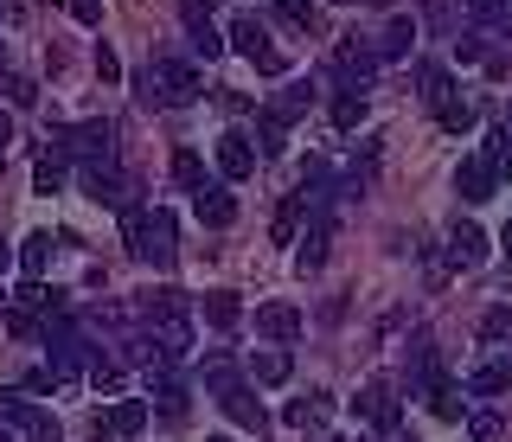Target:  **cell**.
I'll use <instances>...</instances> for the list:
<instances>
[{
	"instance_id": "cb8c5ba5",
	"label": "cell",
	"mask_w": 512,
	"mask_h": 442,
	"mask_svg": "<svg viewBox=\"0 0 512 442\" xmlns=\"http://www.w3.org/2000/svg\"><path fill=\"white\" fill-rule=\"evenodd\" d=\"M237 314H244V295H237V289H212V295H205V321H212L218 334L237 327Z\"/></svg>"
},
{
	"instance_id": "3957f363",
	"label": "cell",
	"mask_w": 512,
	"mask_h": 442,
	"mask_svg": "<svg viewBox=\"0 0 512 442\" xmlns=\"http://www.w3.org/2000/svg\"><path fill=\"white\" fill-rule=\"evenodd\" d=\"M45 359H52V378L58 385H71V378H84L96 359H90V340L77 334V327H52L45 334Z\"/></svg>"
},
{
	"instance_id": "11a10c76",
	"label": "cell",
	"mask_w": 512,
	"mask_h": 442,
	"mask_svg": "<svg viewBox=\"0 0 512 442\" xmlns=\"http://www.w3.org/2000/svg\"><path fill=\"white\" fill-rule=\"evenodd\" d=\"M506 33H512V13H506Z\"/></svg>"
},
{
	"instance_id": "d6986e66",
	"label": "cell",
	"mask_w": 512,
	"mask_h": 442,
	"mask_svg": "<svg viewBox=\"0 0 512 442\" xmlns=\"http://www.w3.org/2000/svg\"><path fill=\"white\" fill-rule=\"evenodd\" d=\"M493 186H500V180H493V167L480 161V154L455 167V193H461V199H474V205H480V199H493Z\"/></svg>"
},
{
	"instance_id": "5bb4252c",
	"label": "cell",
	"mask_w": 512,
	"mask_h": 442,
	"mask_svg": "<svg viewBox=\"0 0 512 442\" xmlns=\"http://www.w3.org/2000/svg\"><path fill=\"white\" fill-rule=\"evenodd\" d=\"M256 334H263V340H295L301 334V314L295 308H288V302H263V308H256Z\"/></svg>"
},
{
	"instance_id": "74e56055",
	"label": "cell",
	"mask_w": 512,
	"mask_h": 442,
	"mask_svg": "<svg viewBox=\"0 0 512 442\" xmlns=\"http://www.w3.org/2000/svg\"><path fill=\"white\" fill-rule=\"evenodd\" d=\"M468 436L474 442H493V436H500V417H493V410H474V417H468Z\"/></svg>"
},
{
	"instance_id": "603a6c76",
	"label": "cell",
	"mask_w": 512,
	"mask_h": 442,
	"mask_svg": "<svg viewBox=\"0 0 512 442\" xmlns=\"http://www.w3.org/2000/svg\"><path fill=\"white\" fill-rule=\"evenodd\" d=\"M288 148V116H276V109H256V154H282Z\"/></svg>"
},
{
	"instance_id": "6f0895ef",
	"label": "cell",
	"mask_w": 512,
	"mask_h": 442,
	"mask_svg": "<svg viewBox=\"0 0 512 442\" xmlns=\"http://www.w3.org/2000/svg\"><path fill=\"white\" fill-rule=\"evenodd\" d=\"M474 7H480V0H474Z\"/></svg>"
},
{
	"instance_id": "ac0fdd59",
	"label": "cell",
	"mask_w": 512,
	"mask_h": 442,
	"mask_svg": "<svg viewBox=\"0 0 512 442\" xmlns=\"http://www.w3.org/2000/svg\"><path fill=\"white\" fill-rule=\"evenodd\" d=\"M52 250H58L52 231H32V238L20 244V276L26 282H45V270H52Z\"/></svg>"
},
{
	"instance_id": "8992f818",
	"label": "cell",
	"mask_w": 512,
	"mask_h": 442,
	"mask_svg": "<svg viewBox=\"0 0 512 442\" xmlns=\"http://www.w3.org/2000/svg\"><path fill=\"white\" fill-rule=\"evenodd\" d=\"M135 173H128V167H116V161H96V167H84V193L96 199V205H122V212H128V205H135Z\"/></svg>"
},
{
	"instance_id": "b9f144b4",
	"label": "cell",
	"mask_w": 512,
	"mask_h": 442,
	"mask_svg": "<svg viewBox=\"0 0 512 442\" xmlns=\"http://www.w3.org/2000/svg\"><path fill=\"white\" fill-rule=\"evenodd\" d=\"M71 20L77 26H103V0H71Z\"/></svg>"
},
{
	"instance_id": "6da1fadb",
	"label": "cell",
	"mask_w": 512,
	"mask_h": 442,
	"mask_svg": "<svg viewBox=\"0 0 512 442\" xmlns=\"http://www.w3.org/2000/svg\"><path fill=\"white\" fill-rule=\"evenodd\" d=\"M199 71L186 65V58H154L148 71H141V84H135V97L148 103V109H186V103H199Z\"/></svg>"
},
{
	"instance_id": "7a4b0ae2",
	"label": "cell",
	"mask_w": 512,
	"mask_h": 442,
	"mask_svg": "<svg viewBox=\"0 0 512 442\" xmlns=\"http://www.w3.org/2000/svg\"><path fill=\"white\" fill-rule=\"evenodd\" d=\"M122 238H128V257L135 263H173V212L167 205H128L122 212Z\"/></svg>"
},
{
	"instance_id": "83f0119b",
	"label": "cell",
	"mask_w": 512,
	"mask_h": 442,
	"mask_svg": "<svg viewBox=\"0 0 512 442\" xmlns=\"http://www.w3.org/2000/svg\"><path fill=\"white\" fill-rule=\"evenodd\" d=\"M13 295H20V308H45V314H64V308H71V302H64V289H45V282H20Z\"/></svg>"
},
{
	"instance_id": "7bdbcfd3",
	"label": "cell",
	"mask_w": 512,
	"mask_h": 442,
	"mask_svg": "<svg viewBox=\"0 0 512 442\" xmlns=\"http://www.w3.org/2000/svg\"><path fill=\"white\" fill-rule=\"evenodd\" d=\"M52 385H58V378H52V366H45V372H26V378H20V391H26V398H45Z\"/></svg>"
},
{
	"instance_id": "f6af8a7d",
	"label": "cell",
	"mask_w": 512,
	"mask_h": 442,
	"mask_svg": "<svg viewBox=\"0 0 512 442\" xmlns=\"http://www.w3.org/2000/svg\"><path fill=\"white\" fill-rule=\"evenodd\" d=\"M26 442H58V423H45V430H32Z\"/></svg>"
},
{
	"instance_id": "f35d334b",
	"label": "cell",
	"mask_w": 512,
	"mask_h": 442,
	"mask_svg": "<svg viewBox=\"0 0 512 442\" xmlns=\"http://www.w3.org/2000/svg\"><path fill=\"white\" fill-rule=\"evenodd\" d=\"M212 7L218 0H180V20L186 26H212Z\"/></svg>"
},
{
	"instance_id": "7dc6e473",
	"label": "cell",
	"mask_w": 512,
	"mask_h": 442,
	"mask_svg": "<svg viewBox=\"0 0 512 442\" xmlns=\"http://www.w3.org/2000/svg\"><path fill=\"white\" fill-rule=\"evenodd\" d=\"M13 270V250H7V238H0V276H7Z\"/></svg>"
},
{
	"instance_id": "e0dca14e",
	"label": "cell",
	"mask_w": 512,
	"mask_h": 442,
	"mask_svg": "<svg viewBox=\"0 0 512 442\" xmlns=\"http://www.w3.org/2000/svg\"><path fill=\"white\" fill-rule=\"evenodd\" d=\"M308 212H314V199L295 186V193L276 205V225H269V231H276V244H295V238H301V218H308Z\"/></svg>"
},
{
	"instance_id": "44dd1931",
	"label": "cell",
	"mask_w": 512,
	"mask_h": 442,
	"mask_svg": "<svg viewBox=\"0 0 512 442\" xmlns=\"http://www.w3.org/2000/svg\"><path fill=\"white\" fill-rule=\"evenodd\" d=\"M64 180H71V161H64L58 148H45V154H39V167H32V193L52 199V193H64Z\"/></svg>"
},
{
	"instance_id": "f546056e",
	"label": "cell",
	"mask_w": 512,
	"mask_h": 442,
	"mask_svg": "<svg viewBox=\"0 0 512 442\" xmlns=\"http://www.w3.org/2000/svg\"><path fill=\"white\" fill-rule=\"evenodd\" d=\"M250 378H256V385H288V353H256Z\"/></svg>"
},
{
	"instance_id": "5b68a950",
	"label": "cell",
	"mask_w": 512,
	"mask_h": 442,
	"mask_svg": "<svg viewBox=\"0 0 512 442\" xmlns=\"http://www.w3.org/2000/svg\"><path fill=\"white\" fill-rule=\"evenodd\" d=\"M52 148L64 154V161H84V167H96V161H116V129H109V122H77V129H64Z\"/></svg>"
},
{
	"instance_id": "816d5d0a",
	"label": "cell",
	"mask_w": 512,
	"mask_h": 442,
	"mask_svg": "<svg viewBox=\"0 0 512 442\" xmlns=\"http://www.w3.org/2000/svg\"><path fill=\"white\" fill-rule=\"evenodd\" d=\"M212 442H237V436H212Z\"/></svg>"
},
{
	"instance_id": "4dcf8cb0",
	"label": "cell",
	"mask_w": 512,
	"mask_h": 442,
	"mask_svg": "<svg viewBox=\"0 0 512 442\" xmlns=\"http://www.w3.org/2000/svg\"><path fill=\"white\" fill-rule=\"evenodd\" d=\"M423 398H429V410H436L442 423H461V398H455V385H448V378H436Z\"/></svg>"
},
{
	"instance_id": "52a82bcc",
	"label": "cell",
	"mask_w": 512,
	"mask_h": 442,
	"mask_svg": "<svg viewBox=\"0 0 512 442\" xmlns=\"http://www.w3.org/2000/svg\"><path fill=\"white\" fill-rule=\"evenodd\" d=\"M231 52H244L263 77H282V71H288V58H282L276 45H269V33H263V20H237V26H231Z\"/></svg>"
},
{
	"instance_id": "60d3db41",
	"label": "cell",
	"mask_w": 512,
	"mask_h": 442,
	"mask_svg": "<svg viewBox=\"0 0 512 442\" xmlns=\"http://www.w3.org/2000/svg\"><path fill=\"white\" fill-rule=\"evenodd\" d=\"M96 77H103V84H116V77H122V58L109 52V45H96Z\"/></svg>"
},
{
	"instance_id": "ffe728a7",
	"label": "cell",
	"mask_w": 512,
	"mask_h": 442,
	"mask_svg": "<svg viewBox=\"0 0 512 442\" xmlns=\"http://www.w3.org/2000/svg\"><path fill=\"white\" fill-rule=\"evenodd\" d=\"M468 391H474V398H500V391H512V359H487V366H474Z\"/></svg>"
},
{
	"instance_id": "4316f807",
	"label": "cell",
	"mask_w": 512,
	"mask_h": 442,
	"mask_svg": "<svg viewBox=\"0 0 512 442\" xmlns=\"http://www.w3.org/2000/svg\"><path fill=\"white\" fill-rule=\"evenodd\" d=\"M314 97H320L314 84H288L282 97H269V109H276V116H288V122H295V116H308V109H314Z\"/></svg>"
},
{
	"instance_id": "f5cc1de1",
	"label": "cell",
	"mask_w": 512,
	"mask_h": 442,
	"mask_svg": "<svg viewBox=\"0 0 512 442\" xmlns=\"http://www.w3.org/2000/svg\"><path fill=\"white\" fill-rule=\"evenodd\" d=\"M333 7H352V0H333Z\"/></svg>"
},
{
	"instance_id": "d4e9b609",
	"label": "cell",
	"mask_w": 512,
	"mask_h": 442,
	"mask_svg": "<svg viewBox=\"0 0 512 442\" xmlns=\"http://www.w3.org/2000/svg\"><path fill=\"white\" fill-rule=\"evenodd\" d=\"M410 45H416V26H410V20H391V26L378 33V45H372V52H378V65H384V58H404Z\"/></svg>"
},
{
	"instance_id": "d590c367",
	"label": "cell",
	"mask_w": 512,
	"mask_h": 442,
	"mask_svg": "<svg viewBox=\"0 0 512 442\" xmlns=\"http://www.w3.org/2000/svg\"><path fill=\"white\" fill-rule=\"evenodd\" d=\"M512 334V308H487L480 314V340H506Z\"/></svg>"
},
{
	"instance_id": "4fadbf2b",
	"label": "cell",
	"mask_w": 512,
	"mask_h": 442,
	"mask_svg": "<svg viewBox=\"0 0 512 442\" xmlns=\"http://www.w3.org/2000/svg\"><path fill=\"white\" fill-rule=\"evenodd\" d=\"M192 212H199V225H212V231H224L237 218V199L224 193V186H199V193H192Z\"/></svg>"
},
{
	"instance_id": "ab89813d",
	"label": "cell",
	"mask_w": 512,
	"mask_h": 442,
	"mask_svg": "<svg viewBox=\"0 0 512 442\" xmlns=\"http://www.w3.org/2000/svg\"><path fill=\"white\" fill-rule=\"evenodd\" d=\"M7 334H13V340H39V321H32L26 308H13V314H7Z\"/></svg>"
},
{
	"instance_id": "681fc988",
	"label": "cell",
	"mask_w": 512,
	"mask_h": 442,
	"mask_svg": "<svg viewBox=\"0 0 512 442\" xmlns=\"http://www.w3.org/2000/svg\"><path fill=\"white\" fill-rule=\"evenodd\" d=\"M506 135H512V103H506Z\"/></svg>"
},
{
	"instance_id": "9a60e30c",
	"label": "cell",
	"mask_w": 512,
	"mask_h": 442,
	"mask_svg": "<svg viewBox=\"0 0 512 442\" xmlns=\"http://www.w3.org/2000/svg\"><path fill=\"white\" fill-rule=\"evenodd\" d=\"M45 423H52V417H39V410H32L26 398H20V391H0V430H20V436H32V430H45Z\"/></svg>"
},
{
	"instance_id": "e575fe53",
	"label": "cell",
	"mask_w": 512,
	"mask_h": 442,
	"mask_svg": "<svg viewBox=\"0 0 512 442\" xmlns=\"http://www.w3.org/2000/svg\"><path fill=\"white\" fill-rule=\"evenodd\" d=\"M282 417L295 423V430H308V423H320V417H327V398H295V404L282 410Z\"/></svg>"
},
{
	"instance_id": "9c48e42d",
	"label": "cell",
	"mask_w": 512,
	"mask_h": 442,
	"mask_svg": "<svg viewBox=\"0 0 512 442\" xmlns=\"http://www.w3.org/2000/svg\"><path fill=\"white\" fill-rule=\"evenodd\" d=\"M218 404H224V417H231L237 430H250V436H263V430H269V410H263V398H250L244 378H237V385H224V391H218Z\"/></svg>"
},
{
	"instance_id": "30bf717a",
	"label": "cell",
	"mask_w": 512,
	"mask_h": 442,
	"mask_svg": "<svg viewBox=\"0 0 512 442\" xmlns=\"http://www.w3.org/2000/svg\"><path fill=\"white\" fill-rule=\"evenodd\" d=\"M218 173H224V180H250V173H256V141L250 135H218Z\"/></svg>"
},
{
	"instance_id": "ee69618b",
	"label": "cell",
	"mask_w": 512,
	"mask_h": 442,
	"mask_svg": "<svg viewBox=\"0 0 512 442\" xmlns=\"http://www.w3.org/2000/svg\"><path fill=\"white\" fill-rule=\"evenodd\" d=\"M0 84H7V97H13V103H20V109H26L32 97H39V90H32V77H0Z\"/></svg>"
},
{
	"instance_id": "7c38bea8",
	"label": "cell",
	"mask_w": 512,
	"mask_h": 442,
	"mask_svg": "<svg viewBox=\"0 0 512 442\" xmlns=\"http://www.w3.org/2000/svg\"><path fill=\"white\" fill-rule=\"evenodd\" d=\"M327 238H333V212L314 199V231H308V244L295 250V270H301V276H314L320 263H327Z\"/></svg>"
},
{
	"instance_id": "9f6ffc18",
	"label": "cell",
	"mask_w": 512,
	"mask_h": 442,
	"mask_svg": "<svg viewBox=\"0 0 512 442\" xmlns=\"http://www.w3.org/2000/svg\"><path fill=\"white\" fill-rule=\"evenodd\" d=\"M0 442H13V436H7V430H0Z\"/></svg>"
},
{
	"instance_id": "8fae6325",
	"label": "cell",
	"mask_w": 512,
	"mask_h": 442,
	"mask_svg": "<svg viewBox=\"0 0 512 442\" xmlns=\"http://www.w3.org/2000/svg\"><path fill=\"white\" fill-rule=\"evenodd\" d=\"M448 263H455V270H480V263H487V231L461 218V225L448 231Z\"/></svg>"
},
{
	"instance_id": "f1b7e54d",
	"label": "cell",
	"mask_w": 512,
	"mask_h": 442,
	"mask_svg": "<svg viewBox=\"0 0 512 442\" xmlns=\"http://www.w3.org/2000/svg\"><path fill=\"white\" fill-rule=\"evenodd\" d=\"M276 20H282V26H301V33H314V26H320V7H314V0H276Z\"/></svg>"
},
{
	"instance_id": "f907efd6",
	"label": "cell",
	"mask_w": 512,
	"mask_h": 442,
	"mask_svg": "<svg viewBox=\"0 0 512 442\" xmlns=\"http://www.w3.org/2000/svg\"><path fill=\"white\" fill-rule=\"evenodd\" d=\"M391 442H416V436H397V430H391Z\"/></svg>"
},
{
	"instance_id": "bcb514c9",
	"label": "cell",
	"mask_w": 512,
	"mask_h": 442,
	"mask_svg": "<svg viewBox=\"0 0 512 442\" xmlns=\"http://www.w3.org/2000/svg\"><path fill=\"white\" fill-rule=\"evenodd\" d=\"M7 141H13V116H0V154H7Z\"/></svg>"
},
{
	"instance_id": "277c9868",
	"label": "cell",
	"mask_w": 512,
	"mask_h": 442,
	"mask_svg": "<svg viewBox=\"0 0 512 442\" xmlns=\"http://www.w3.org/2000/svg\"><path fill=\"white\" fill-rule=\"evenodd\" d=\"M372 71H378V52H372V45H359V39H340V45H333V84H340L346 97H365V90H372Z\"/></svg>"
},
{
	"instance_id": "c3c4849f",
	"label": "cell",
	"mask_w": 512,
	"mask_h": 442,
	"mask_svg": "<svg viewBox=\"0 0 512 442\" xmlns=\"http://www.w3.org/2000/svg\"><path fill=\"white\" fill-rule=\"evenodd\" d=\"M500 250H506V257H512V218H506V231H500Z\"/></svg>"
},
{
	"instance_id": "8d00e7d4",
	"label": "cell",
	"mask_w": 512,
	"mask_h": 442,
	"mask_svg": "<svg viewBox=\"0 0 512 442\" xmlns=\"http://www.w3.org/2000/svg\"><path fill=\"white\" fill-rule=\"evenodd\" d=\"M365 122V97H340L333 103V129H359Z\"/></svg>"
},
{
	"instance_id": "1f68e13d",
	"label": "cell",
	"mask_w": 512,
	"mask_h": 442,
	"mask_svg": "<svg viewBox=\"0 0 512 442\" xmlns=\"http://www.w3.org/2000/svg\"><path fill=\"white\" fill-rule=\"evenodd\" d=\"M173 180H180V186H192V193H199V186H212V180H205V161H199L192 148H180V154H173Z\"/></svg>"
},
{
	"instance_id": "ba28073f",
	"label": "cell",
	"mask_w": 512,
	"mask_h": 442,
	"mask_svg": "<svg viewBox=\"0 0 512 442\" xmlns=\"http://www.w3.org/2000/svg\"><path fill=\"white\" fill-rule=\"evenodd\" d=\"M352 410H359V417L372 423V430L391 436V430H397V417H404V398H397V391L384 385V378H372L365 391H352Z\"/></svg>"
},
{
	"instance_id": "2e32d148",
	"label": "cell",
	"mask_w": 512,
	"mask_h": 442,
	"mask_svg": "<svg viewBox=\"0 0 512 442\" xmlns=\"http://www.w3.org/2000/svg\"><path fill=\"white\" fill-rule=\"evenodd\" d=\"M148 391H154V404H160V417H167V423H180V417H186V378L154 372V378H148ZM154 404H148V410H154Z\"/></svg>"
},
{
	"instance_id": "836d02e7",
	"label": "cell",
	"mask_w": 512,
	"mask_h": 442,
	"mask_svg": "<svg viewBox=\"0 0 512 442\" xmlns=\"http://www.w3.org/2000/svg\"><path fill=\"white\" fill-rule=\"evenodd\" d=\"M186 39H192V58H205V65H212V58L224 52V39H218V26H186Z\"/></svg>"
},
{
	"instance_id": "484cf974",
	"label": "cell",
	"mask_w": 512,
	"mask_h": 442,
	"mask_svg": "<svg viewBox=\"0 0 512 442\" xmlns=\"http://www.w3.org/2000/svg\"><path fill=\"white\" fill-rule=\"evenodd\" d=\"M416 90H423V103H429V109H442V103H455V97H461L455 77H448L442 65H423V84H416Z\"/></svg>"
},
{
	"instance_id": "d6a6232c",
	"label": "cell",
	"mask_w": 512,
	"mask_h": 442,
	"mask_svg": "<svg viewBox=\"0 0 512 442\" xmlns=\"http://www.w3.org/2000/svg\"><path fill=\"white\" fill-rule=\"evenodd\" d=\"M436 122H442L448 135H468V129H474V103H461V97H455V103H442V109H436Z\"/></svg>"
},
{
	"instance_id": "db71d44e",
	"label": "cell",
	"mask_w": 512,
	"mask_h": 442,
	"mask_svg": "<svg viewBox=\"0 0 512 442\" xmlns=\"http://www.w3.org/2000/svg\"><path fill=\"white\" fill-rule=\"evenodd\" d=\"M320 442H340V436H320Z\"/></svg>"
},
{
	"instance_id": "7402d4cb",
	"label": "cell",
	"mask_w": 512,
	"mask_h": 442,
	"mask_svg": "<svg viewBox=\"0 0 512 442\" xmlns=\"http://www.w3.org/2000/svg\"><path fill=\"white\" fill-rule=\"evenodd\" d=\"M148 417H154L148 398H122L103 423H109V436H141V430H148Z\"/></svg>"
}]
</instances>
